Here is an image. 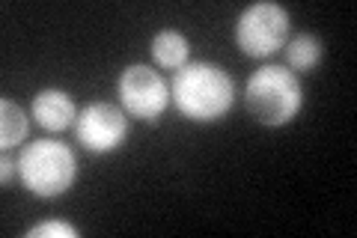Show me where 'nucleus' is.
<instances>
[{
	"label": "nucleus",
	"instance_id": "nucleus-2",
	"mask_svg": "<svg viewBox=\"0 0 357 238\" xmlns=\"http://www.w3.org/2000/svg\"><path fill=\"white\" fill-rule=\"evenodd\" d=\"M304 105V89L292 69L286 66H262L248 81V110L256 122L280 128L298 117Z\"/></svg>",
	"mask_w": 357,
	"mask_h": 238
},
{
	"label": "nucleus",
	"instance_id": "nucleus-1",
	"mask_svg": "<svg viewBox=\"0 0 357 238\" xmlns=\"http://www.w3.org/2000/svg\"><path fill=\"white\" fill-rule=\"evenodd\" d=\"M176 107L194 122H215L232 107V77L215 63H188L173 77Z\"/></svg>",
	"mask_w": 357,
	"mask_h": 238
},
{
	"label": "nucleus",
	"instance_id": "nucleus-7",
	"mask_svg": "<svg viewBox=\"0 0 357 238\" xmlns=\"http://www.w3.org/2000/svg\"><path fill=\"white\" fill-rule=\"evenodd\" d=\"M30 113L45 131H66L77 122L75 101L69 93H63V89H42V93H36V98H33V105H30Z\"/></svg>",
	"mask_w": 357,
	"mask_h": 238
},
{
	"label": "nucleus",
	"instance_id": "nucleus-12",
	"mask_svg": "<svg viewBox=\"0 0 357 238\" xmlns=\"http://www.w3.org/2000/svg\"><path fill=\"white\" fill-rule=\"evenodd\" d=\"M0 167H3V170H0V182H3V185H9V179H13V170H15L18 164L13 167V161H9V158L3 155V161H0Z\"/></svg>",
	"mask_w": 357,
	"mask_h": 238
},
{
	"label": "nucleus",
	"instance_id": "nucleus-11",
	"mask_svg": "<svg viewBox=\"0 0 357 238\" xmlns=\"http://www.w3.org/2000/svg\"><path fill=\"white\" fill-rule=\"evenodd\" d=\"M27 238H77V230L63 221H45L27 230Z\"/></svg>",
	"mask_w": 357,
	"mask_h": 238
},
{
	"label": "nucleus",
	"instance_id": "nucleus-6",
	"mask_svg": "<svg viewBox=\"0 0 357 238\" xmlns=\"http://www.w3.org/2000/svg\"><path fill=\"white\" fill-rule=\"evenodd\" d=\"M75 137L84 149L96 152V155L114 152L128 137V119L119 107L107 105V101H93V105H86L77 113Z\"/></svg>",
	"mask_w": 357,
	"mask_h": 238
},
{
	"label": "nucleus",
	"instance_id": "nucleus-8",
	"mask_svg": "<svg viewBox=\"0 0 357 238\" xmlns=\"http://www.w3.org/2000/svg\"><path fill=\"white\" fill-rule=\"evenodd\" d=\"M149 51H152L155 63H158L161 69H176V72L182 69V66H188V54H191V48H188V39L178 30L155 33Z\"/></svg>",
	"mask_w": 357,
	"mask_h": 238
},
{
	"label": "nucleus",
	"instance_id": "nucleus-5",
	"mask_svg": "<svg viewBox=\"0 0 357 238\" xmlns=\"http://www.w3.org/2000/svg\"><path fill=\"white\" fill-rule=\"evenodd\" d=\"M119 101L134 119L158 122V117L170 105V89L164 77L149 66H128L119 75Z\"/></svg>",
	"mask_w": 357,
	"mask_h": 238
},
{
	"label": "nucleus",
	"instance_id": "nucleus-10",
	"mask_svg": "<svg viewBox=\"0 0 357 238\" xmlns=\"http://www.w3.org/2000/svg\"><path fill=\"white\" fill-rule=\"evenodd\" d=\"M27 137V113L13 98H0V146L9 149Z\"/></svg>",
	"mask_w": 357,
	"mask_h": 238
},
{
	"label": "nucleus",
	"instance_id": "nucleus-3",
	"mask_svg": "<svg viewBox=\"0 0 357 238\" xmlns=\"http://www.w3.org/2000/svg\"><path fill=\"white\" fill-rule=\"evenodd\" d=\"M75 152L60 140H33L18 155V176L24 188L39 200L66 194L75 182Z\"/></svg>",
	"mask_w": 357,
	"mask_h": 238
},
{
	"label": "nucleus",
	"instance_id": "nucleus-4",
	"mask_svg": "<svg viewBox=\"0 0 357 238\" xmlns=\"http://www.w3.org/2000/svg\"><path fill=\"white\" fill-rule=\"evenodd\" d=\"M236 42L248 57H271L289 42V13L280 3H250L236 21Z\"/></svg>",
	"mask_w": 357,
	"mask_h": 238
},
{
	"label": "nucleus",
	"instance_id": "nucleus-9",
	"mask_svg": "<svg viewBox=\"0 0 357 238\" xmlns=\"http://www.w3.org/2000/svg\"><path fill=\"white\" fill-rule=\"evenodd\" d=\"M283 51H286L289 69H295V72H310V69H316L319 60H321V54H325L321 42L312 36V33H298V36H292V39L283 45Z\"/></svg>",
	"mask_w": 357,
	"mask_h": 238
}]
</instances>
